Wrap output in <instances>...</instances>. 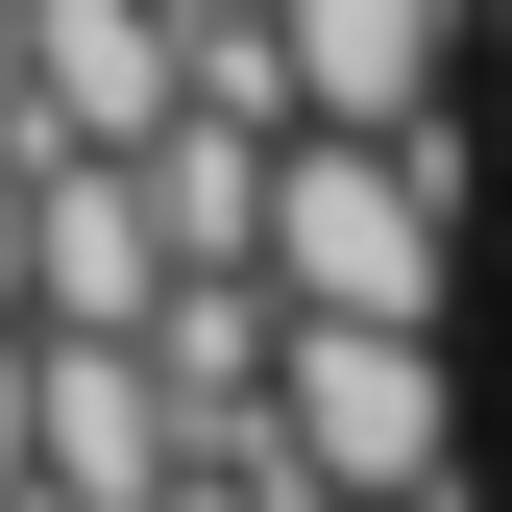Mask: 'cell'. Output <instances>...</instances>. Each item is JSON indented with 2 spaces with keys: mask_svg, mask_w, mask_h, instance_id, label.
Wrapping results in <instances>:
<instances>
[{
  "mask_svg": "<svg viewBox=\"0 0 512 512\" xmlns=\"http://www.w3.org/2000/svg\"><path fill=\"white\" fill-rule=\"evenodd\" d=\"M244 269L293 317H439L464 293V122H269Z\"/></svg>",
  "mask_w": 512,
  "mask_h": 512,
  "instance_id": "6da1fadb",
  "label": "cell"
},
{
  "mask_svg": "<svg viewBox=\"0 0 512 512\" xmlns=\"http://www.w3.org/2000/svg\"><path fill=\"white\" fill-rule=\"evenodd\" d=\"M244 464H269V488H342V512H464V391H439V317H293V293H269Z\"/></svg>",
  "mask_w": 512,
  "mask_h": 512,
  "instance_id": "7a4b0ae2",
  "label": "cell"
},
{
  "mask_svg": "<svg viewBox=\"0 0 512 512\" xmlns=\"http://www.w3.org/2000/svg\"><path fill=\"white\" fill-rule=\"evenodd\" d=\"M171 464V391L122 317H25V512H147Z\"/></svg>",
  "mask_w": 512,
  "mask_h": 512,
  "instance_id": "3957f363",
  "label": "cell"
},
{
  "mask_svg": "<svg viewBox=\"0 0 512 512\" xmlns=\"http://www.w3.org/2000/svg\"><path fill=\"white\" fill-rule=\"evenodd\" d=\"M269 98L293 122H439L464 98V0H269Z\"/></svg>",
  "mask_w": 512,
  "mask_h": 512,
  "instance_id": "277c9868",
  "label": "cell"
},
{
  "mask_svg": "<svg viewBox=\"0 0 512 512\" xmlns=\"http://www.w3.org/2000/svg\"><path fill=\"white\" fill-rule=\"evenodd\" d=\"M147 98H171V0H25V74H0L25 147H147Z\"/></svg>",
  "mask_w": 512,
  "mask_h": 512,
  "instance_id": "5b68a950",
  "label": "cell"
},
{
  "mask_svg": "<svg viewBox=\"0 0 512 512\" xmlns=\"http://www.w3.org/2000/svg\"><path fill=\"white\" fill-rule=\"evenodd\" d=\"M147 269H171L147 171L122 147H25V317H147Z\"/></svg>",
  "mask_w": 512,
  "mask_h": 512,
  "instance_id": "8992f818",
  "label": "cell"
},
{
  "mask_svg": "<svg viewBox=\"0 0 512 512\" xmlns=\"http://www.w3.org/2000/svg\"><path fill=\"white\" fill-rule=\"evenodd\" d=\"M0 512H25V317H0Z\"/></svg>",
  "mask_w": 512,
  "mask_h": 512,
  "instance_id": "52a82bcc",
  "label": "cell"
},
{
  "mask_svg": "<svg viewBox=\"0 0 512 512\" xmlns=\"http://www.w3.org/2000/svg\"><path fill=\"white\" fill-rule=\"evenodd\" d=\"M0 317H25V122H0Z\"/></svg>",
  "mask_w": 512,
  "mask_h": 512,
  "instance_id": "ba28073f",
  "label": "cell"
},
{
  "mask_svg": "<svg viewBox=\"0 0 512 512\" xmlns=\"http://www.w3.org/2000/svg\"><path fill=\"white\" fill-rule=\"evenodd\" d=\"M0 74H25V0H0Z\"/></svg>",
  "mask_w": 512,
  "mask_h": 512,
  "instance_id": "9c48e42d",
  "label": "cell"
},
{
  "mask_svg": "<svg viewBox=\"0 0 512 512\" xmlns=\"http://www.w3.org/2000/svg\"><path fill=\"white\" fill-rule=\"evenodd\" d=\"M293 512H342V488H293Z\"/></svg>",
  "mask_w": 512,
  "mask_h": 512,
  "instance_id": "30bf717a",
  "label": "cell"
}]
</instances>
